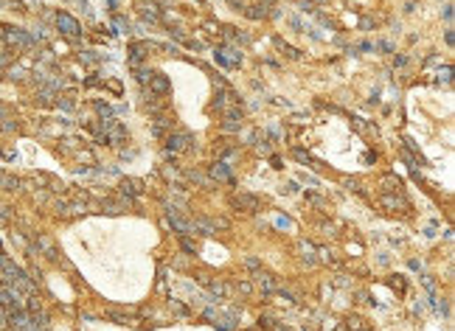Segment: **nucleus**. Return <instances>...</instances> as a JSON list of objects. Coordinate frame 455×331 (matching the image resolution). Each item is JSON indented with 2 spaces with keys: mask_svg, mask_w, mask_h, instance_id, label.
Wrapping results in <instances>:
<instances>
[{
  "mask_svg": "<svg viewBox=\"0 0 455 331\" xmlns=\"http://www.w3.org/2000/svg\"><path fill=\"white\" fill-rule=\"evenodd\" d=\"M267 3H273V0H267Z\"/></svg>",
  "mask_w": 455,
  "mask_h": 331,
  "instance_id": "nucleus-17",
  "label": "nucleus"
},
{
  "mask_svg": "<svg viewBox=\"0 0 455 331\" xmlns=\"http://www.w3.org/2000/svg\"><path fill=\"white\" fill-rule=\"evenodd\" d=\"M183 250H186V253H194V244L186 239V236H183Z\"/></svg>",
  "mask_w": 455,
  "mask_h": 331,
  "instance_id": "nucleus-14",
  "label": "nucleus"
},
{
  "mask_svg": "<svg viewBox=\"0 0 455 331\" xmlns=\"http://www.w3.org/2000/svg\"><path fill=\"white\" fill-rule=\"evenodd\" d=\"M166 222H169V225H171L174 230H177L180 236H188V233L194 230L191 225H188L186 219H180V216H177V211H171V208H169V214H166Z\"/></svg>",
  "mask_w": 455,
  "mask_h": 331,
  "instance_id": "nucleus-2",
  "label": "nucleus"
},
{
  "mask_svg": "<svg viewBox=\"0 0 455 331\" xmlns=\"http://www.w3.org/2000/svg\"><path fill=\"white\" fill-rule=\"evenodd\" d=\"M141 191H144V183H141V180H121V194L138 196Z\"/></svg>",
  "mask_w": 455,
  "mask_h": 331,
  "instance_id": "nucleus-7",
  "label": "nucleus"
},
{
  "mask_svg": "<svg viewBox=\"0 0 455 331\" xmlns=\"http://www.w3.org/2000/svg\"><path fill=\"white\" fill-rule=\"evenodd\" d=\"M230 205L233 208H242V211H259V199L256 196H250V194H233L230 196Z\"/></svg>",
  "mask_w": 455,
  "mask_h": 331,
  "instance_id": "nucleus-1",
  "label": "nucleus"
},
{
  "mask_svg": "<svg viewBox=\"0 0 455 331\" xmlns=\"http://www.w3.org/2000/svg\"><path fill=\"white\" fill-rule=\"evenodd\" d=\"M149 87H152L155 93H160V96H163V93H169V79H166L163 73H152V79H149Z\"/></svg>",
  "mask_w": 455,
  "mask_h": 331,
  "instance_id": "nucleus-6",
  "label": "nucleus"
},
{
  "mask_svg": "<svg viewBox=\"0 0 455 331\" xmlns=\"http://www.w3.org/2000/svg\"><path fill=\"white\" fill-rule=\"evenodd\" d=\"M211 177L230 183V172H228V166H225V163H216V166H211Z\"/></svg>",
  "mask_w": 455,
  "mask_h": 331,
  "instance_id": "nucleus-9",
  "label": "nucleus"
},
{
  "mask_svg": "<svg viewBox=\"0 0 455 331\" xmlns=\"http://www.w3.org/2000/svg\"><path fill=\"white\" fill-rule=\"evenodd\" d=\"M360 331H368V329H365V326H363V329H360Z\"/></svg>",
  "mask_w": 455,
  "mask_h": 331,
  "instance_id": "nucleus-16",
  "label": "nucleus"
},
{
  "mask_svg": "<svg viewBox=\"0 0 455 331\" xmlns=\"http://www.w3.org/2000/svg\"><path fill=\"white\" fill-rule=\"evenodd\" d=\"M57 25H59V31H62V34H68V37H76V34H79V23H76L70 14H59V17H57Z\"/></svg>",
  "mask_w": 455,
  "mask_h": 331,
  "instance_id": "nucleus-3",
  "label": "nucleus"
},
{
  "mask_svg": "<svg viewBox=\"0 0 455 331\" xmlns=\"http://www.w3.org/2000/svg\"><path fill=\"white\" fill-rule=\"evenodd\" d=\"M256 281H259V286H262L264 295H273V292H278V281H275V275L259 273V275H256Z\"/></svg>",
  "mask_w": 455,
  "mask_h": 331,
  "instance_id": "nucleus-4",
  "label": "nucleus"
},
{
  "mask_svg": "<svg viewBox=\"0 0 455 331\" xmlns=\"http://www.w3.org/2000/svg\"><path fill=\"white\" fill-rule=\"evenodd\" d=\"M349 329H352V331H360V329H363V320H360V317H352V320H349Z\"/></svg>",
  "mask_w": 455,
  "mask_h": 331,
  "instance_id": "nucleus-11",
  "label": "nucleus"
},
{
  "mask_svg": "<svg viewBox=\"0 0 455 331\" xmlns=\"http://www.w3.org/2000/svg\"><path fill=\"white\" fill-rule=\"evenodd\" d=\"M382 205H385V208H399L402 202H399V199H393V196H385V199H382Z\"/></svg>",
  "mask_w": 455,
  "mask_h": 331,
  "instance_id": "nucleus-12",
  "label": "nucleus"
},
{
  "mask_svg": "<svg viewBox=\"0 0 455 331\" xmlns=\"http://www.w3.org/2000/svg\"><path fill=\"white\" fill-rule=\"evenodd\" d=\"M239 292H242V295H250V292H253V286L248 284V281H242V284H239Z\"/></svg>",
  "mask_w": 455,
  "mask_h": 331,
  "instance_id": "nucleus-13",
  "label": "nucleus"
},
{
  "mask_svg": "<svg viewBox=\"0 0 455 331\" xmlns=\"http://www.w3.org/2000/svg\"><path fill=\"white\" fill-rule=\"evenodd\" d=\"M273 331H290V329H284V326H270Z\"/></svg>",
  "mask_w": 455,
  "mask_h": 331,
  "instance_id": "nucleus-15",
  "label": "nucleus"
},
{
  "mask_svg": "<svg viewBox=\"0 0 455 331\" xmlns=\"http://www.w3.org/2000/svg\"><path fill=\"white\" fill-rule=\"evenodd\" d=\"M166 146L171 149V152H186V149H191V137L188 135H169V140H166Z\"/></svg>",
  "mask_w": 455,
  "mask_h": 331,
  "instance_id": "nucleus-5",
  "label": "nucleus"
},
{
  "mask_svg": "<svg viewBox=\"0 0 455 331\" xmlns=\"http://www.w3.org/2000/svg\"><path fill=\"white\" fill-rule=\"evenodd\" d=\"M200 284H205L208 286V289H211V292H214L216 297H222L228 292V286L222 284V281H211V278H205V275H200Z\"/></svg>",
  "mask_w": 455,
  "mask_h": 331,
  "instance_id": "nucleus-8",
  "label": "nucleus"
},
{
  "mask_svg": "<svg viewBox=\"0 0 455 331\" xmlns=\"http://www.w3.org/2000/svg\"><path fill=\"white\" fill-rule=\"evenodd\" d=\"M242 121H233V118H225V124H222V132H239Z\"/></svg>",
  "mask_w": 455,
  "mask_h": 331,
  "instance_id": "nucleus-10",
  "label": "nucleus"
}]
</instances>
